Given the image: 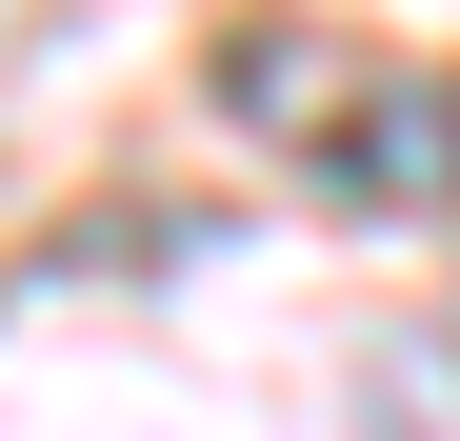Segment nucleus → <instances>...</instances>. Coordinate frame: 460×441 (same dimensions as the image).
<instances>
[{
  "label": "nucleus",
  "instance_id": "f257e3e1",
  "mask_svg": "<svg viewBox=\"0 0 460 441\" xmlns=\"http://www.w3.org/2000/svg\"><path fill=\"white\" fill-rule=\"evenodd\" d=\"M220 101H241L321 201H360V220H440L460 201V60H380V40L241 21V40H220Z\"/></svg>",
  "mask_w": 460,
  "mask_h": 441
}]
</instances>
